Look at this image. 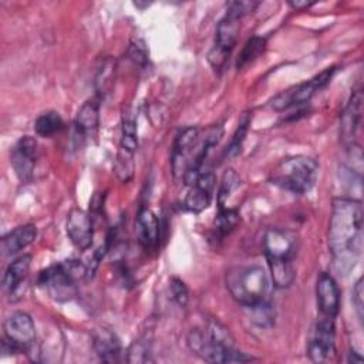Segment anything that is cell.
Listing matches in <instances>:
<instances>
[{"instance_id":"obj_1","label":"cell","mask_w":364,"mask_h":364,"mask_svg":"<svg viewBox=\"0 0 364 364\" xmlns=\"http://www.w3.org/2000/svg\"><path fill=\"white\" fill-rule=\"evenodd\" d=\"M363 206L351 198H337L333 202L328 223V247L334 266L340 273H348L361 253Z\"/></svg>"},{"instance_id":"obj_16","label":"cell","mask_w":364,"mask_h":364,"mask_svg":"<svg viewBox=\"0 0 364 364\" xmlns=\"http://www.w3.org/2000/svg\"><path fill=\"white\" fill-rule=\"evenodd\" d=\"M361 90H355L347 102V107L341 115V138L346 145L355 144V136L361 124Z\"/></svg>"},{"instance_id":"obj_3","label":"cell","mask_w":364,"mask_h":364,"mask_svg":"<svg viewBox=\"0 0 364 364\" xmlns=\"http://www.w3.org/2000/svg\"><path fill=\"white\" fill-rule=\"evenodd\" d=\"M259 3L256 1H232L228 4V11L225 17L219 21L216 27L215 44L208 54V61L215 70H222L236 46L240 20L245 14L253 11Z\"/></svg>"},{"instance_id":"obj_31","label":"cell","mask_w":364,"mask_h":364,"mask_svg":"<svg viewBox=\"0 0 364 364\" xmlns=\"http://www.w3.org/2000/svg\"><path fill=\"white\" fill-rule=\"evenodd\" d=\"M151 355V343L146 337L135 340L128 348L127 361L129 363H146L149 361Z\"/></svg>"},{"instance_id":"obj_7","label":"cell","mask_w":364,"mask_h":364,"mask_svg":"<svg viewBox=\"0 0 364 364\" xmlns=\"http://www.w3.org/2000/svg\"><path fill=\"white\" fill-rule=\"evenodd\" d=\"M3 348L10 353L27 351L36 340V327L30 314L26 311L11 313L3 323Z\"/></svg>"},{"instance_id":"obj_35","label":"cell","mask_w":364,"mask_h":364,"mask_svg":"<svg viewBox=\"0 0 364 364\" xmlns=\"http://www.w3.org/2000/svg\"><path fill=\"white\" fill-rule=\"evenodd\" d=\"M314 4V1H307V0H290L289 1V6L294 10H304V9H309Z\"/></svg>"},{"instance_id":"obj_34","label":"cell","mask_w":364,"mask_h":364,"mask_svg":"<svg viewBox=\"0 0 364 364\" xmlns=\"http://www.w3.org/2000/svg\"><path fill=\"white\" fill-rule=\"evenodd\" d=\"M129 57L131 60H134L135 64H139V65H144L146 63V50L144 47V43L136 40L131 44L129 47Z\"/></svg>"},{"instance_id":"obj_18","label":"cell","mask_w":364,"mask_h":364,"mask_svg":"<svg viewBox=\"0 0 364 364\" xmlns=\"http://www.w3.org/2000/svg\"><path fill=\"white\" fill-rule=\"evenodd\" d=\"M37 237V229L34 225L27 223L17 226L16 229L10 230L1 239V253L3 256H13L31 245Z\"/></svg>"},{"instance_id":"obj_19","label":"cell","mask_w":364,"mask_h":364,"mask_svg":"<svg viewBox=\"0 0 364 364\" xmlns=\"http://www.w3.org/2000/svg\"><path fill=\"white\" fill-rule=\"evenodd\" d=\"M92 346L101 361L115 363L121 355L119 338L108 328H97L92 336Z\"/></svg>"},{"instance_id":"obj_12","label":"cell","mask_w":364,"mask_h":364,"mask_svg":"<svg viewBox=\"0 0 364 364\" xmlns=\"http://www.w3.org/2000/svg\"><path fill=\"white\" fill-rule=\"evenodd\" d=\"M199 138H200V134L196 127H188L176 135L173 142V149H172V159H171L175 175L183 176L191 159L193 158Z\"/></svg>"},{"instance_id":"obj_9","label":"cell","mask_w":364,"mask_h":364,"mask_svg":"<svg viewBox=\"0 0 364 364\" xmlns=\"http://www.w3.org/2000/svg\"><path fill=\"white\" fill-rule=\"evenodd\" d=\"M188 346L196 355L208 363H246L253 360V357H249L236 348L233 351H223L218 348L202 330H192L189 333Z\"/></svg>"},{"instance_id":"obj_11","label":"cell","mask_w":364,"mask_h":364,"mask_svg":"<svg viewBox=\"0 0 364 364\" xmlns=\"http://www.w3.org/2000/svg\"><path fill=\"white\" fill-rule=\"evenodd\" d=\"M37 159V141L33 136H21L11 149L10 164L21 182H28L33 178V171Z\"/></svg>"},{"instance_id":"obj_24","label":"cell","mask_w":364,"mask_h":364,"mask_svg":"<svg viewBox=\"0 0 364 364\" xmlns=\"http://www.w3.org/2000/svg\"><path fill=\"white\" fill-rule=\"evenodd\" d=\"M264 48H266V38L257 37V36H253L252 38H249L246 41L242 53L239 54V58L236 63L237 70L243 68L246 64H249L250 61L257 58L264 51Z\"/></svg>"},{"instance_id":"obj_21","label":"cell","mask_w":364,"mask_h":364,"mask_svg":"<svg viewBox=\"0 0 364 364\" xmlns=\"http://www.w3.org/2000/svg\"><path fill=\"white\" fill-rule=\"evenodd\" d=\"M31 266V256L30 255H23L14 259L6 269L4 276H3V290L7 294H14L20 284L26 280L28 270Z\"/></svg>"},{"instance_id":"obj_10","label":"cell","mask_w":364,"mask_h":364,"mask_svg":"<svg viewBox=\"0 0 364 364\" xmlns=\"http://www.w3.org/2000/svg\"><path fill=\"white\" fill-rule=\"evenodd\" d=\"M75 279L70 274L64 263L47 267L40 273L38 284L44 287L54 300L67 301L71 300L75 293Z\"/></svg>"},{"instance_id":"obj_6","label":"cell","mask_w":364,"mask_h":364,"mask_svg":"<svg viewBox=\"0 0 364 364\" xmlns=\"http://www.w3.org/2000/svg\"><path fill=\"white\" fill-rule=\"evenodd\" d=\"M334 73H336V67H328L324 71H321L320 74H317L316 77H313L311 80L279 92L270 101V107L274 111H284L294 105L309 102L317 91L323 90L331 81Z\"/></svg>"},{"instance_id":"obj_23","label":"cell","mask_w":364,"mask_h":364,"mask_svg":"<svg viewBox=\"0 0 364 364\" xmlns=\"http://www.w3.org/2000/svg\"><path fill=\"white\" fill-rule=\"evenodd\" d=\"M138 148V129L136 122L131 117H124L122 119V128H121V141H119V149L127 151L129 154H135Z\"/></svg>"},{"instance_id":"obj_25","label":"cell","mask_w":364,"mask_h":364,"mask_svg":"<svg viewBox=\"0 0 364 364\" xmlns=\"http://www.w3.org/2000/svg\"><path fill=\"white\" fill-rule=\"evenodd\" d=\"M245 309L249 311L250 320L259 327H269L274 321V311L272 306L266 303V300L259 301L256 304L245 306Z\"/></svg>"},{"instance_id":"obj_36","label":"cell","mask_w":364,"mask_h":364,"mask_svg":"<svg viewBox=\"0 0 364 364\" xmlns=\"http://www.w3.org/2000/svg\"><path fill=\"white\" fill-rule=\"evenodd\" d=\"M347 361H348V363H353V364H355V363H363V357L358 355L355 351H351V353L348 354Z\"/></svg>"},{"instance_id":"obj_27","label":"cell","mask_w":364,"mask_h":364,"mask_svg":"<svg viewBox=\"0 0 364 364\" xmlns=\"http://www.w3.org/2000/svg\"><path fill=\"white\" fill-rule=\"evenodd\" d=\"M114 171L121 182H128L134 175V154L118 149Z\"/></svg>"},{"instance_id":"obj_14","label":"cell","mask_w":364,"mask_h":364,"mask_svg":"<svg viewBox=\"0 0 364 364\" xmlns=\"http://www.w3.org/2000/svg\"><path fill=\"white\" fill-rule=\"evenodd\" d=\"M215 185V175L209 171H202L193 183L189 185V191L185 196V208L193 213L205 210L210 203Z\"/></svg>"},{"instance_id":"obj_5","label":"cell","mask_w":364,"mask_h":364,"mask_svg":"<svg viewBox=\"0 0 364 364\" xmlns=\"http://www.w3.org/2000/svg\"><path fill=\"white\" fill-rule=\"evenodd\" d=\"M226 287L230 296L245 307L264 300L269 280L259 266H237L226 273Z\"/></svg>"},{"instance_id":"obj_26","label":"cell","mask_w":364,"mask_h":364,"mask_svg":"<svg viewBox=\"0 0 364 364\" xmlns=\"http://www.w3.org/2000/svg\"><path fill=\"white\" fill-rule=\"evenodd\" d=\"M239 222V213L236 209H229V208H220L219 215L216 216L215 220V230L219 237H223L229 235L237 225Z\"/></svg>"},{"instance_id":"obj_17","label":"cell","mask_w":364,"mask_h":364,"mask_svg":"<svg viewBox=\"0 0 364 364\" xmlns=\"http://www.w3.org/2000/svg\"><path fill=\"white\" fill-rule=\"evenodd\" d=\"M136 239L145 250H154L159 242V222L156 215L142 208L136 218Z\"/></svg>"},{"instance_id":"obj_2","label":"cell","mask_w":364,"mask_h":364,"mask_svg":"<svg viewBox=\"0 0 364 364\" xmlns=\"http://www.w3.org/2000/svg\"><path fill=\"white\" fill-rule=\"evenodd\" d=\"M263 249L273 284L277 289L289 287L296 277L293 266L297 252L296 233L282 228H269L263 236Z\"/></svg>"},{"instance_id":"obj_8","label":"cell","mask_w":364,"mask_h":364,"mask_svg":"<svg viewBox=\"0 0 364 364\" xmlns=\"http://www.w3.org/2000/svg\"><path fill=\"white\" fill-rule=\"evenodd\" d=\"M307 355L313 363H327L336 355L334 318L321 316L313 326L307 343Z\"/></svg>"},{"instance_id":"obj_28","label":"cell","mask_w":364,"mask_h":364,"mask_svg":"<svg viewBox=\"0 0 364 364\" xmlns=\"http://www.w3.org/2000/svg\"><path fill=\"white\" fill-rule=\"evenodd\" d=\"M240 185V178L233 169H226V172L222 176L219 191H218V203L219 208H223L228 198L232 195L233 191H236Z\"/></svg>"},{"instance_id":"obj_29","label":"cell","mask_w":364,"mask_h":364,"mask_svg":"<svg viewBox=\"0 0 364 364\" xmlns=\"http://www.w3.org/2000/svg\"><path fill=\"white\" fill-rule=\"evenodd\" d=\"M249 125H250V118H249V114L245 112L243 117H242V119L239 121L237 128H236V131H235V134H233V136H232V139H230L229 146H228V151H226V152H228L229 156H236V155L240 152L242 145H243V141H245L246 134H247V129H249Z\"/></svg>"},{"instance_id":"obj_4","label":"cell","mask_w":364,"mask_h":364,"mask_svg":"<svg viewBox=\"0 0 364 364\" xmlns=\"http://www.w3.org/2000/svg\"><path fill=\"white\" fill-rule=\"evenodd\" d=\"M318 164L314 158L296 155L279 162L270 172L269 181L291 193L309 192L317 179Z\"/></svg>"},{"instance_id":"obj_15","label":"cell","mask_w":364,"mask_h":364,"mask_svg":"<svg viewBox=\"0 0 364 364\" xmlns=\"http://www.w3.org/2000/svg\"><path fill=\"white\" fill-rule=\"evenodd\" d=\"M316 296H317V307L324 317L336 318L340 309V290L328 273H321L317 279L316 284Z\"/></svg>"},{"instance_id":"obj_32","label":"cell","mask_w":364,"mask_h":364,"mask_svg":"<svg viewBox=\"0 0 364 364\" xmlns=\"http://www.w3.org/2000/svg\"><path fill=\"white\" fill-rule=\"evenodd\" d=\"M169 289H171V294H172V299L181 306V307H185L188 300H189V290L186 287V284L178 279V277H172L171 279V283H169Z\"/></svg>"},{"instance_id":"obj_22","label":"cell","mask_w":364,"mask_h":364,"mask_svg":"<svg viewBox=\"0 0 364 364\" xmlns=\"http://www.w3.org/2000/svg\"><path fill=\"white\" fill-rule=\"evenodd\" d=\"M64 127V121L61 115L55 111H47L40 114L34 121V131L37 135L50 138L58 134Z\"/></svg>"},{"instance_id":"obj_20","label":"cell","mask_w":364,"mask_h":364,"mask_svg":"<svg viewBox=\"0 0 364 364\" xmlns=\"http://www.w3.org/2000/svg\"><path fill=\"white\" fill-rule=\"evenodd\" d=\"M100 125V98H91L85 101L75 117L77 134L82 138L91 136L97 132Z\"/></svg>"},{"instance_id":"obj_13","label":"cell","mask_w":364,"mask_h":364,"mask_svg":"<svg viewBox=\"0 0 364 364\" xmlns=\"http://www.w3.org/2000/svg\"><path fill=\"white\" fill-rule=\"evenodd\" d=\"M65 230L68 239L77 249L87 250L92 245V218L85 210L80 208L71 209L67 216Z\"/></svg>"},{"instance_id":"obj_30","label":"cell","mask_w":364,"mask_h":364,"mask_svg":"<svg viewBox=\"0 0 364 364\" xmlns=\"http://www.w3.org/2000/svg\"><path fill=\"white\" fill-rule=\"evenodd\" d=\"M114 71H115V64L111 58H107L102 65L98 70L97 74V80H95V85H97V92H98V98L101 95H104L108 88L112 84V78H114Z\"/></svg>"},{"instance_id":"obj_33","label":"cell","mask_w":364,"mask_h":364,"mask_svg":"<svg viewBox=\"0 0 364 364\" xmlns=\"http://www.w3.org/2000/svg\"><path fill=\"white\" fill-rule=\"evenodd\" d=\"M363 294H364V289H363V279L360 277L354 286L353 290V303L355 307V311L358 314V318L363 320L364 317V304H363Z\"/></svg>"}]
</instances>
